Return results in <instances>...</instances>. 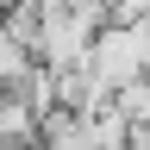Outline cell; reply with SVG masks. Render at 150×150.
Instances as JSON below:
<instances>
[{
	"instance_id": "cell-1",
	"label": "cell",
	"mask_w": 150,
	"mask_h": 150,
	"mask_svg": "<svg viewBox=\"0 0 150 150\" xmlns=\"http://www.w3.org/2000/svg\"><path fill=\"white\" fill-rule=\"evenodd\" d=\"M144 69H150V31H144V25H100V31H94V44H88V75L100 81L106 100H112L119 88L144 81Z\"/></svg>"
},
{
	"instance_id": "cell-2",
	"label": "cell",
	"mask_w": 150,
	"mask_h": 150,
	"mask_svg": "<svg viewBox=\"0 0 150 150\" xmlns=\"http://www.w3.org/2000/svg\"><path fill=\"white\" fill-rule=\"evenodd\" d=\"M38 150H94V125L81 119V112L50 106L44 125H38Z\"/></svg>"
},
{
	"instance_id": "cell-3",
	"label": "cell",
	"mask_w": 150,
	"mask_h": 150,
	"mask_svg": "<svg viewBox=\"0 0 150 150\" xmlns=\"http://www.w3.org/2000/svg\"><path fill=\"white\" fill-rule=\"evenodd\" d=\"M31 69H38L31 44H25V38H19V31L6 25V19H0V88H19V81H25Z\"/></svg>"
},
{
	"instance_id": "cell-4",
	"label": "cell",
	"mask_w": 150,
	"mask_h": 150,
	"mask_svg": "<svg viewBox=\"0 0 150 150\" xmlns=\"http://www.w3.org/2000/svg\"><path fill=\"white\" fill-rule=\"evenodd\" d=\"M112 112L125 119V131H131V138H150V81L119 88V94H112Z\"/></svg>"
},
{
	"instance_id": "cell-5",
	"label": "cell",
	"mask_w": 150,
	"mask_h": 150,
	"mask_svg": "<svg viewBox=\"0 0 150 150\" xmlns=\"http://www.w3.org/2000/svg\"><path fill=\"white\" fill-rule=\"evenodd\" d=\"M31 150H38V144H31Z\"/></svg>"
}]
</instances>
